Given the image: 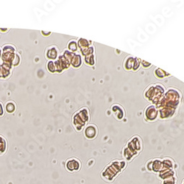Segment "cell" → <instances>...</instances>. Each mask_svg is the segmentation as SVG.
Listing matches in <instances>:
<instances>
[{"mask_svg":"<svg viewBox=\"0 0 184 184\" xmlns=\"http://www.w3.org/2000/svg\"><path fill=\"white\" fill-rule=\"evenodd\" d=\"M85 135H86L88 138L92 139L93 137H94L96 133L95 126H92V125L88 126V128H86V130H85Z\"/></svg>","mask_w":184,"mask_h":184,"instance_id":"obj_1","label":"cell"},{"mask_svg":"<svg viewBox=\"0 0 184 184\" xmlns=\"http://www.w3.org/2000/svg\"><path fill=\"white\" fill-rule=\"evenodd\" d=\"M7 110H8V112H10V113H11V112H13L14 110V109H15V107H14V105L12 104V103H8V105H7Z\"/></svg>","mask_w":184,"mask_h":184,"instance_id":"obj_2","label":"cell"}]
</instances>
